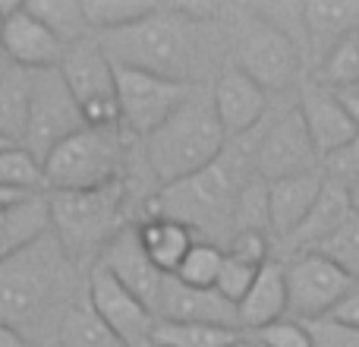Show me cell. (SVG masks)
Returning a JSON list of instances; mask_svg holds the SVG:
<instances>
[{"mask_svg":"<svg viewBox=\"0 0 359 347\" xmlns=\"http://www.w3.org/2000/svg\"><path fill=\"white\" fill-rule=\"evenodd\" d=\"M117 67L142 70L177 82H211L205 76L217 41L227 44L224 16L217 22H192L170 4H158L145 19L120 32L95 35Z\"/></svg>","mask_w":359,"mask_h":347,"instance_id":"cell-1","label":"cell"},{"mask_svg":"<svg viewBox=\"0 0 359 347\" xmlns=\"http://www.w3.org/2000/svg\"><path fill=\"white\" fill-rule=\"evenodd\" d=\"M259 130L246 139L230 143L227 152L211 168L149 196L142 211H139V221L158 215L174 218V221L186 224L198 240H211V243L221 240V247H227V240L233 237L236 202H240L243 190L249 186V180L259 177L255 174V139H259Z\"/></svg>","mask_w":359,"mask_h":347,"instance_id":"cell-2","label":"cell"},{"mask_svg":"<svg viewBox=\"0 0 359 347\" xmlns=\"http://www.w3.org/2000/svg\"><path fill=\"white\" fill-rule=\"evenodd\" d=\"M73 268L76 262L63 253L54 234L6 259L0 266V325L22 332L35 344H41L44 329L60 338L67 316L79 306L69 303Z\"/></svg>","mask_w":359,"mask_h":347,"instance_id":"cell-3","label":"cell"},{"mask_svg":"<svg viewBox=\"0 0 359 347\" xmlns=\"http://www.w3.org/2000/svg\"><path fill=\"white\" fill-rule=\"evenodd\" d=\"M230 139L211 98V82H198L189 101L155 133L142 139L145 171L158 180V186H170L192 174L211 168L227 152Z\"/></svg>","mask_w":359,"mask_h":347,"instance_id":"cell-4","label":"cell"},{"mask_svg":"<svg viewBox=\"0 0 359 347\" xmlns=\"http://www.w3.org/2000/svg\"><path fill=\"white\" fill-rule=\"evenodd\" d=\"M48 196L54 237L76 266L92 268L107 249V243L126 224L136 221V218H130V180L95 192H48Z\"/></svg>","mask_w":359,"mask_h":347,"instance_id":"cell-5","label":"cell"},{"mask_svg":"<svg viewBox=\"0 0 359 347\" xmlns=\"http://www.w3.org/2000/svg\"><path fill=\"white\" fill-rule=\"evenodd\" d=\"M224 32H227V63L240 67L268 95L290 92L299 86L306 70L303 48L271 22H265L249 4L224 10Z\"/></svg>","mask_w":359,"mask_h":347,"instance_id":"cell-6","label":"cell"},{"mask_svg":"<svg viewBox=\"0 0 359 347\" xmlns=\"http://www.w3.org/2000/svg\"><path fill=\"white\" fill-rule=\"evenodd\" d=\"M130 143L123 130H79L44 158V192H95L130 180Z\"/></svg>","mask_w":359,"mask_h":347,"instance_id":"cell-7","label":"cell"},{"mask_svg":"<svg viewBox=\"0 0 359 347\" xmlns=\"http://www.w3.org/2000/svg\"><path fill=\"white\" fill-rule=\"evenodd\" d=\"M117 105H120V130L133 139L155 136L164 124L189 101L192 89L189 82H177V79H164L155 73H142V70H130V67H117Z\"/></svg>","mask_w":359,"mask_h":347,"instance_id":"cell-8","label":"cell"},{"mask_svg":"<svg viewBox=\"0 0 359 347\" xmlns=\"http://www.w3.org/2000/svg\"><path fill=\"white\" fill-rule=\"evenodd\" d=\"M60 73L73 89L86 126L92 130H120V105H117V70L104 54L98 38H86L69 44L63 54Z\"/></svg>","mask_w":359,"mask_h":347,"instance_id":"cell-9","label":"cell"},{"mask_svg":"<svg viewBox=\"0 0 359 347\" xmlns=\"http://www.w3.org/2000/svg\"><path fill=\"white\" fill-rule=\"evenodd\" d=\"M86 130V117L79 111L73 89L67 76L57 70H41L32 79V111H29V133H25V149L44 164V158L63 145L69 136Z\"/></svg>","mask_w":359,"mask_h":347,"instance_id":"cell-10","label":"cell"},{"mask_svg":"<svg viewBox=\"0 0 359 347\" xmlns=\"http://www.w3.org/2000/svg\"><path fill=\"white\" fill-rule=\"evenodd\" d=\"M318 171H322V155L312 143L299 105L284 107L262 124L255 139V174L265 183Z\"/></svg>","mask_w":359,"mask_h":347,"instance_id":"cell-11","label":"cell"},{"mask_svg":"<svg viewBox=\"0 0 359 347\" xmlns=\"http://www.w3.org/2000/svg\"><path fill=\"white\" fill-rule=\"evenodd\" d=\"M284 268L287 297H290L287 319H297V322L331 316L337 303L356 287V281L325 253H299L293 259H284Z\"/></svg>","mask_w":359,"mask_h":347,"instance_id":"cell-12","label":"cell"},{"mask_svg":"<svg viewBox=\"0 0 359 347\" xmlns=\"http://www.w3.org/2000/svg\"><path fill=\"white\" fill-rule=\"evenodd\" d=\"M86 300L92 313L120 338L126 347H155L158 313L133 291H126L101 262H95L86 275Z\"/></svg>","mask_w":359,"mask_h":347,"instance_id":"cell-13","label":"cell"},{"mask_svg":"<svg viewBox=\"0 0 359 347\" xmlns=\"http://www.w3.org/2000/svg\"><path fill=\"white\" fill-rule=\"evenodd\" d=\"M211 98L230 143L246 139L268 120V92L240 67L224 63L211 79Z\"/></svg>","mask_w":359,"mask_h":347,"instance_id":"cell-14","label":"cell"},{"mask_svg":"<svg viewBox=\"0 0 359 347\" xmlns=\"http://www.w3.org/2000/svg\"><path fill=\"white\" fill-rule=\"evenodd\" d=\"M297 105H299L306 126H309V136L316 143L322 162L341 155L344 149H350L359 139V124L353 120V114L347 111V105L341 101V95L334 89L309 79L299 86Z\"/></svg>","mask_w":359,"mask_h":347,"instance_id":"cell-15","label":"cell"},{"mask_svg":"<svg viewBox=\"0 0 359 347\" xmlns=\"http://www.w3.org/2000/svg\"><path fill=\"white\" fill-rule=\"evenodd\" d=\"M67 44L48 29L38 16H32V10L25 4H19L16 10L6 16L4 25V57L13 67L32 70H57L63 63Z\"/></svg>","mask_w":359,"mask_h":347,"instance_id":"cell-16","label":"cell"},{"mask_svg":"<svg viewBox=\"0 0 359 347\" xmlns=\"http://www.w3.org/2000/svg\"><path fill=\"white\" fill-rule=\"evenodd\" d=\"M98 262L126 287V291H133L139 300H145L151 310H158V297H161V287H164V278H168V275L149 259L142 240H139L136 221L126 224V228L107 243V249L101 253Z\"/></svg>","mask_w":359,"mask_h":347,"instance_id":"cell-17","label":"cell"},{"mask_svg":"<svg viewBox=\"0 0 359 347\" xmlns=\"http://www.w3.org/2000/svg\"><path fill=\"white\" fill-rule=\"evenodd\" d=\"M158 319L161 322H192V325H224V329H240L236 306L217 291L189 287L180 278L168 275L158 297Z\"/></svg>","mask_w":359,"mask_h":347,"instance_id":"cell-18","label":"cell"},{"mask_svg":"<svg viewBox=\"0 0 359 347\" xmlns=\"http://www.w3.org/2000/svg\"><path fill=\"white\" fill-rule=\"evenodd\" d=\"M328 183L322 171L318 174H299V177L274 180L268 183V202H271V240L274 249L284 240H290L303 221L312 215L316 202L322 199V190Z\"/></svg>","mask_w":359,"mask_h":347,"instance_id":"cell-19","label":"cell"},{"mask_svg":"<svg viewBox=\"0 0 359 347\" xmlns=\"http://www.w3.org/2000/svg\"><path fill=\"white\" fill-rule=\"evenodd\" d=\"M309 67L318 70L347 38L359 35V0H312L306 4Z\"/></svg>","mask_w":359,"mask_h":347,"instance_id":"cell-20","label":"cell"},{"mask_svg":"<svg viewBox=\"0 0 359 347\" xmlns=\"http://www.w3.org/2000/svg\"><path fill=\"white\" fill-rule=\"evenodd\" d=\"M350 215H353V205H350L347 183L328 177V183H325V190H322V199L316 202L312 215L306 218L303 228H299L290 240L280 243L278 249H284V259H293V256H299V253H316V249H322L325 240H331V237L344 228V221H347ZM278 249H274V253H278Z\"/></svg>","mask_w":359,"mask_h":347,"instance_id":"cell-21","label":"cell"},{"mask_svg":"<svg viewBox=\"0 0 359 347\" xmlns=\"http://www.w3.org/2000/svg\"><path fill=\"white\" fill-rule=\"evenodd\" d=\"M290 313V297H287V268L284 259L274 256L271 262H265L255 278V284L249 287V294L240 300L236 316H240V332H262L268 325L287 319Z\"/></svg>","mask_w":359,"mask_h":347,"instance_id":"cell-22","label":"cell"},{"mask_svg":"<svg viewBox=\"0 0 359 347\" xmlns=\"http://www.w3.org/2000/svg\"><path fill=\"white\" fill-rule=\"evenodd\" d=\"M50 234H54V221H50L48 192H35V196L4 209L0 211V266L32 249L35 243L48 240Z\"/></svg>","mask_w":359,"mask_h":347,"instance_id":"cell-23","label":"cell"},{"mask_svg":"<svg viewBox=\"0 0 359 347\" xmlns=\"http://www.w3.org/2000/svg\"><path fill=\"white\" fill-rule=\"evenodd\" d=\"M139 228V240H142L149 259L161 268L164 275H177L183 259L189 256V249L196 247L198 237L192 234L186 224L174 221V218H142L136 221Z\"/></svg>","mask_w":359,"mask_h":347,"instance_id":"cell-24","label":"cell"},{"mask_svg":"<svg viewBox=\"0 0 359 347\" xmlns=\"http://www.w3.org/2000/svg\"><path fill=\"white\" fill-rule=\"evenodd\" d=\"M32 79H35L32 70L13 67V63L0 79V136L10 139L13 145H22L29 133Z\"/></svg>","mask_w":359,"mask_h":347,"instance_id":"cell-25","label":"cell"},{"mask_svg":"<svg viewBox=\"0 0 359 347\" xmlns=\"http://www.w3.org/2000/svg\"><path fill=\"white\" fill-rule=\"evenodd\" d=\"M32 10V16H38L63 44H79L86 38H92L86 19V6L82 0H29L25 4Z\"/></svg>","mask_w":359,"mask_h":347,"instance_id":"cell-26","label":"cell"},{"mask_svg":"<svg viewBox=\"0 0 359 347\" xmlns=\"http://www.w3.org/2000/svg\"><path fill=\"white\" fill-rule=\"evenodd\" d=\"M243 338L240 329L192 322H158L155 347H230Z\"/></svg>","mask_w":359,"mask_h":347,"instance_id":"cell-27","label":"cell"},{"mask_svg":"<svg viewBox=\"0 0 359 347\" xmlns=\"http://www.w3.org/2000/svg\"><path fill=\"white\" fill-rule=\"evenodd\" d=\"M57 344L60 347H126L95 316L88 300H79V306H73V313L67 316V322H63V329H60Z\"/></svg>","mask_w":359,"mask_h":347,"instance_id":"cell-28","label":"cell"},{"mask_svg":"<svg viewBox=\"0 0 359 347\" xmlns=\"http://www.w3.org/2000/svg\"><path fill=\"white\" fill-rule=\"evenodd\" d=\"M82 6H86L92 35H107V32H120L126 25L145 19L158 4H142V0H82Z\"/></svg>","mask_w":359,"mask_h":347,"instance_id":"cell-29","label":"cell"},{"mask_svg":"<svg viewBox=\"0 0 359 347\" xmlns=\"http://www.w3.org/2000/svg\"><path fill=\"white\" fill-rule=\"evenodd\" d=\"M0 186L19 192H44V164L25 145L0 152Z\"/></svg>","mask_w":359,"mask_h":347,"instance_id":"cell-30","label":"cell"},{"mask_svg":"<svg viewBox=\"0 0 359 347\" xmlns=\"http://www.w3.org/2000/svg\"><path fill=\"white\" fill-rule=\"evenodd\" d=\"M224 247L221 243H211V240H196V247L189 249V256L183 259L180 272L174 278H180L183 284L189 287H202V291H215L217 278H221V268H224Z\"/></svg>","mask_w":359,"mask_h":347,"instance_id":"cell-31","label":"cell"},{"mask_svg":"<svg viewBox=\"0 0 359 347\" xmlns=\"http://www.w3.org/2000/svg\"><path fill=\"white\" fill-rule=\"evenodd\" d=\"M312 79L322 82V86H328V89H334V92L337 89L356 86L359 82V35L347 38L337 51H331V57L316 70Z\"/></svg>","mask_w":359,"mask_h":347,"instance_id":"cell-32","label":"cell"},{"mask_svg":"<svg viewBox=\"0 0 359 347\" xmlns=\"http://www.w3.org/2000/svg\"><path fill=\"white\" fill-rule=\"evenodd\" d=\"M265 22L280 29L290 41H297L309 63V35H306V4H249Z\"/></svg>","mask_w":359,"mask_h":347,"instance_id":"cell-33","label":"cell"},{"mask_svg":"<svg viewBox=\"0 0 359 347\" xmlns=\"http://www.w3.org/2000/svg\"><path fill=\"white\" fill-rule=\"evenodd\" d=\"M316 253H325L331 262H337L359 284V211H353V215L344 221V228L337 230L331 240H325L322 249H316Z\"/></svg>","mask_w":359,"mask_h":347,"instance_id":"cell-34","label":"cell"},{"mask_svg":"<svg viewBox=\"0 0 359 347\" xmlns=\"http://www.w3.org/2000/svg\"><path fill=\"white\" fill-rule=\"evenodd\" d=\"M262 268L259 266H249V262L236 259V256H224V268H221V278H217L215 291L221 297H227L233 306H240V300L249 294V287L255 284Z\"/></svg>","mask_w":359,"mask_h":347,"instance_id":"cell-35","label":"cell"},{"mask_svg":"<svg viewBox=\"0 0 359 347\" xmlns=\"http://www.w3.org/2000/svg\"><path fill=\"white\" fill-rule=\"evenodd\" d=\"M252 344L255 347H312V338L303 322H297V319H280V322L255 332Z\"/></svg>","mask_w":359,"mask_h":347,"instance_id":"cell-36","label":"cell"},{"mask_svg":"<svg viewBox=\"0 0 359 347\" xmlns=\"http://www.w3.org/2000/svg\"><path fill=\"white\" fill-rule=\"evenodd\" d=\"M309 329L312 347H359V329H350V325L337 322V319L325 316V319H312V322H303Z\"/></svg>","mask_w":359,"mask_h":347,"instance_id":"cell-37","label":"cell"},{"mask_svg":"<svg viewBox=\"0 0 359 347\" xmlns=\"http://www.w3.org/2000/svg\"><path fill=\"white\" fill-rule=\"evenodd\" d=\"M331 319H337V322L350 325V329H359V284L347 294V297L341 300V303H337V310L331 313Z\"/></svg>","mask_w":359,"mask_h":347,"instance_id":"cell-38","label":"cell"},{"mask_svg":"<svg viewBox=\"0 0 359 347\" xmlns=\"http://www.w3.org/2000/svg\"><path fill=\"white\" fill-rule=\"evenodd\" d=\"M0 347H41V344H35L32 338H25L22 332L10 329V325H0Z\"/></svg>","mask_w":359,"mask_h":347,"instance_id":"cell-39","label":"cell"},{"mask_svg":"<svg viewBox=\"0 0 359 347\" xmlns=\"http://www.w3.org/2000/svg\"><path fill=\"white\" fill-rule=\"evenodd\" d=\"M347 192H350V205H353V211H359V177H353L347 183Z\"/></svg>","mask_w":359,"mask_h":347,"instance_id":"cell-40","label":"cell"},{"mask_svg":"<svg viewBox=\"0 0 359 347\" xmlns=\"http://www.w3.org/2000/svg\"><path fill=\"white\" fill-rule=\"evenodd\" d=\"M6 70H10V60H6V57L0 54V79H4V73H6Z\"/></svg>","mask_w":359,"mask_h":347,"instance_id":"cell-41","label":"cell"},{"mask_svg":"<svg viewBox=\"0 0 359 347\" xmlns=\"http://www.w3.org/2000/svg\"><path fill=\"white\" fill-rule=\"evenodd\" d=\"M4 25H6V19H4V13H0V54H4Z\"/></svg>","mask_w":359,"mask_h":347,"instance_id":"cell-42","label":"cell"},{"mask_svg":"<svg viewBox=\"0 0 359 347\" xmlns=\"http://www.w3.org/2000/svg\"><path fill=\"white\" fill-rule=\"evenodd\" d=\"M230 347H255V344H252V341H246V335H243L240 341H236V344H230Z\"/></svg>","mask_w":359,"mask_h":347,"instance_id":"cell-43","label":"cell"},{"mask_svg":"<svg viewBox=\"0 0 359 347\" xmlns=\"http://www.w3.org/2000/svg\"><path fill=\"white\" fill-rule=\"evenodd\" d=\"M10 145H13L10 139H4V136H0V152H4V149H10Z\"/></svg>","mask_w":359,"mask_h":347,"instance_id":"cell-44","label":"cell"},{"mask_svg":"<svg viewBox=\"0 0 359 347\" xmlns=\"http://www.w3.org/2000/svg\"><path fill=\"white\" fill-rule=\"evenodd\" d=\"M48 347H60V344H48Z\"/></svg>","mask_w":359,"mask_h":347,"instance_id":"cell-45","label":"cell"}]
</instances>
